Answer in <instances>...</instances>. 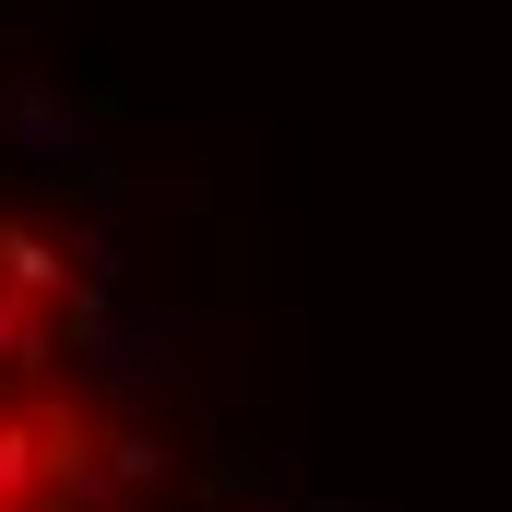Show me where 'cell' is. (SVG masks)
I'll use <instances>...</instances> for the list:
<instances>
[{
    "label": "cell",
    "instance_id": "obj_1",
    "mask_svg": "<svg viewBox=\"0 0 512 512\" xmlns=\"http://www.w3.org/2000/svg\"><path fill=\"white\" fill-rule=\"evenodd\" d=\"M60 310H72V370L96 393H143L191 334H203V322H179V310H155V298H131V286H72Z\"/></svg>",
    "mask_w": 512,
    "mask_h": 512
},
{
    "label": "cell",
    "instance_id": "obj_2",
    "mask_svg": "<svg viewBox=\"0 0 512 512\" xmlns=\"http://www.w3.org/2000/svg\"><path fill=\"white\" fill-rule=\"evenodd\" d=\"M84 143H96V120H84L72 96H48V84H12V96H0V155H48V179H60Z\"/></svg>",
    "mask_w": 512,
    "mask_h": 512
},
{
    "label": "cell",
    "instance_id": "obj_3",
    "mask_svg": "<svg viewBox=\"0 0 512 512\" xmlns=\"http://www.w3.org/2000/svg\"><path fill=\"white\" fill-rule=\"evenodd\" d=\"M0 286L48 310V298H72V251H60L48 227H24V215H0Z\"/></svg>",
    "mask_w": 512,
    "mask_h": 512
},
{
    "label": "cell",
    "instance_id": "obj_4",
    "mask_svg": "<svg viewBox=\"0 0 512 512\" xmlns=\"http://www.w3.org/2000/svg\"><path fill=\"white\" fill-rule=\"evenodd\" d=\"M36 358H48V322H36V298L0 286V370H36Z\"/></svg>",
    "mask_w": 512,
    "mask_h": 512
},
{
    "label": "cell",
    "instance_id": "obj_5",
    "mask_svg": "<svg viewBox=\"0 0 512 512\" xmlns=\"http://www.w3.org/2000/svg\"><path fill=\"white\" fill-rule=\"evenodd\" d=\"M48 512H120V501H108V489H84V501H48Z\"/></svg>",
    "mask_w": 512,
    "mask_h": 512
},
{
    "label": "cell",
    "instance_id": "obj_6",
    "mask_svg": "<svg viewBox=\"0 0 512 512\" xmlns=\"http://www.w3.org/2000/svg\"><path fill=\"white\" fill-rule=\"evenodd\" d=\"M298 512H358V501H298Z\"/></svg>",
    "mask_w": 512,
    "mask_h": 512
}]
</instances>
